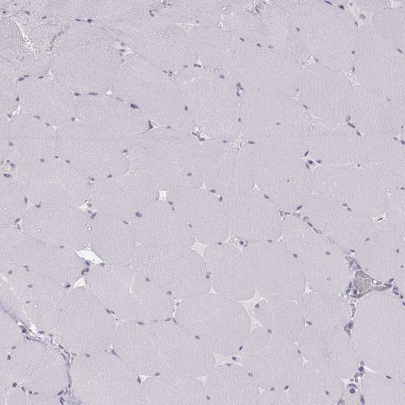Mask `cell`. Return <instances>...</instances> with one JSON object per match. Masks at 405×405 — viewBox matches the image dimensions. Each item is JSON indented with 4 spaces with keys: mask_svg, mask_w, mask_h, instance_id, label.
Here are the masks:
<instances>
[{
    "mask_svg": "<svg viewBox=\"0 0 405 405\" xmlns=\"http://www.w3.org/2000/svg\"><path fill=\"white\" fill-rule=\"evenodd\" d=\"M240 353L241 365L264 390H287L302 366V355L294 342L262 327L251 330Z\"/></svg>",
    "mask_w": 405,
    "mask_h": 405,
    "instance_id": "cell-16",
    "label": "cell"
},
{
    "mask_svg": "<svg viewBox=\"0 0 405 405\" xmlns=\"http://www.w3.org/2000/svg\"><path fill=\"white\" fill-rule=\"evenodd\" d=\"M240 151L254 184L280 210L298 209L312 195V173L302 158L250 142Z\"/></svg>",
    "mask_w": 405,
    "mask_h": 405,
    "instance_id": "cell-9",
    "label": "cell"
},
{
    "mask_svg": "<svg viewBox=\"0 0 405 405\" xmlns=\"http://www.w3.org/2000/svg\"><path fill=\"white\" fill-rule=\"evenodd\" d=\"M144 322L166 320L175 310L174 299L145 277L136 272L132 285Z\"/></svg>",
    "mask_w": 405,
    "mask_h": 405,
    "instance_id": "cell-45",
    "label": "cell"
},
{
    "mask_svg": "<svg viewBox=\"0 0 405 405\" xmlns=\"http://www.w3.org/2000/svg\"><path fill=\"white\" fill-rule=\"evenodd\" d=\"M166 200L189 228L195 240L208 245L225 241L229 234L220 199L207 189L167 192Z\"/></svg>",
    "mask_w": 405,
    "mask_h": 405,
    "instance_id": "cell-29",
    "label": "cell"
},
{
    "mask_svg": "<svg viewBox=\"0 0 405 405\" xmlns=\"http://www.w3.org/2000/svg\"><path fill=\"white\" fill-rule=\"evenodd\" d=\"M23 112L58 127L73 121L77 113V97L53 77L23 80L19 86Z\"/></svg>",
    "mask_w": 405,
    "mask_h": 405,
    "instance_id": "cell-34",
    "label": "cell"
},
{
    "mask_svg": "<svg viewBox=\"0 0 405 405\" xmlns=\"http://www.w3.org/2000/svg\"><path fill=\"white\" fill-rule=\"evenodd\" d=\"M138 245L130 221L99 212L91 216L90 246L104 262L130 265Z\"/></svg>",
    "mask_w": 405,
    "mask_h": 405,
    "instance_id": "cell-39",
    "label": "cell"
},
{
    "mask_svg": "<svg viewBox=\"0 0 405 405\" xmlns=\"http://www.w3.org/2000/svg\"><path fill=\"white\" fill-rule=\"evenodd\" d=\"M173 78L188 113L203 133L226 143L238 137L240 91L231 82L195 64Z\"/></svg>",
    "mask_w": 405,
    "mask_h": 405,
    "instance_id": "cell-5",
    "label": "cell"
},
{
    "mask_svg": "<svg viewBox=\"0 0 405 405\" xmlns=\"http://www.w3.org/2000/svg\"><path fill=\"white\" fill-rule=\"evenodd\" d=\"M78 357L72 378L75 392L83 402L143 404L139 374L116 354L102 351Z\"/></svg>",
    "mask_w": 405,
    "mask_h": 405,
    "instance_id": "cell-13",
    "label": "cell"
},
{
    "mask_svg": "<svg viewBox=\"0 0 405 405\" xmlns=\"http://www.w3.org/2000/svg\"><path fill=\"white\" fill-rule=\"evenodd\" d=\"M241 133L248 142L301 157L308 152L312 122L298 98L267 92L240 94Z\"/></svg>",
    "mask_w": 405,
    "mask_h": 405,
    "instance_id": "cell-3",
    "label": "cell"
},
{
    "mask_svg": "<svg viewBox=\"0 0 405 405\" xmlns=\"http://www.w3.org/2000/svg\"><path fill=\"white\" fill-rule=\"evenodd\" d=\"M26 198L17 179L1 174V226L13 225L23 219L28 209Z\"/></svg>",
    "mask_w": 405,
    "mask_h": 405,
    "instance_id": "cell-46",
    "label": "cell"
},
{
    "mask_svg": "<svg viewBox=\"0 0 405 405\" xmlns=\"http://www.w3.org/2000/svg\"><path fill=\"white\" fill-rule=\"evenodd\" d=\"M300 213L313 227L342 249L356 250L374 225L372 218L315 193L300 208Z\"/></svg>",
    "mask_w": 405,
    "mask_h": 405,
    "instance_id": "cell-27",
    "label": "cell"
},
{
    "mask_svg": "<svg viewBox=\"0 0 405 405\" xmlns=\"http://www.w3.org/2000/svg\"><path fill=\"white\" fill-rule=\"evenodd\" d=\"M258 404H291L287 390H264L260 394Z\"/></svg>",
    "mask_w": 405,
    "mask_h": 405,
    "instance_id": "cell-52",
    "label": "cell"
},
{
    "mask_svg": "<svg viewBox=\"0 0 405 405\" xmlns=\"http://www.w3.org/2000/svg\"><path fill=\"white\" fill-rule=\"evenodd\" d=\"M115 354L138 374L206 376L215 366L214 353L176 322H125L112 343Z\"/></svg>",
    "mask_w": 405,
    "mask_h": 405,
    "instance_id": "cell-1",
    "label": "cell"
},
{
    "mask_svg": "<svg viewBox=\"0 0 405 405\" xmlns=\"http://www.w3.org/2000/svg\"><path fill=\"white\" fill-rule=\"evenodd\" d=\"M229 234L246 242L278 240L283 219L280 209L260 190L221 197Z\"/></svg>",
    "mask_w": 405,
    "mask_h": 405,
    "instance_id": "cell-25",
    "label": "cell"
},
{
    "mask_svg": "<svg viewBox=\"0 0 405 405\" xmlns=\"http://www.w3.org/2000/svg\"><path fill=\"white\" fill-rule=\"evenodd\" d=\"M242 251L255 290L262 297L293 301L303 295L307 283L304 274L283 241L247 242Z\"/></svg>",
    "mask_w": 405,
    "mask_h": 405,
    "instance_id": "cell-17",
    "label": "cell"
},
{
    "mask_svg": "<svg viewBox=\"0 0 405 405\" xmlns=\"http://www.w3.org/2000/svg\"><path fill=\"white\" fill-rule=\"evenodd\" d=\"M203 184L221 197L254 189L255 184L240 151L228 143L209 139L201 144Z\"/></svg>",
    "mask_w": 405,
    "mask_h": 405,
    "instance_id": "cell-31",
    "label": "cell"
},
{
    "mask_svg": "<svg viewBox=\"0 0 405 405\" xmlns=\"http://www.w3.org/2000/svg\"><path fill=\"white\" fill-rule=\"evenodd\" d=\"M130 265L174 299L208 292L211 288L203 257L191 247H153L139 244Z\"/></svg>",
    "mask_w": 405,
    "mask_h": 405,
    "instance_id": "cell-12",
    "label": "cell"
},
{
    "mask_svg": "<svg viewBox=\"0 0 405 405\" xmlns=\"http://www.w3.org/2000/svg\"><path fill=\"white\" fill-rule=\"evenodd\" d=\"M107 27L133 53L164 71L177 73L198 60L186 29L153 11Z\"/></svg>",
    "mask_w": 405,
    "mask_h": 405,
    "instance_id": "cell-7",
    "label": "cell"
},
{
    "mask_svg": "<svg viewBox=\"0 0 405 405\" xmlns=\"http://www.w3.org/2000/svg\"><path fill=\"white\" fill-rule=\"evenodd\" d=\"M136 272L130 265L103 262L88 272V289L118 319L125 322H144L132 285Z\"/></svg>",
    "mask_w": 405,
    "mask_h": 405,
    "instance_id": "cell-32",
    "label": "cell"
},
{
    "mask_svg": "<svg viewBox=\"0 0 405 405\" xmlns=\"http://www.w3.org/2000/svg\"><path fill=\"white\" fill-rule=\"evenodd\" d=\"M404 230L386 220L374 223L368 235L356 249L361 266L376 279L394 278L404 290Z\"/></svg>",
    "mask_w": 405,
    "mask_h": 405,
    "instance_id": "cell-28",
    "label": "cell"
},
{
    "mask_svg": "<svg viewBox=\"0 0 405 405\" xmlns=\"http://www.w3.org/2000/svg\"><path fill=\"white\" fill-rule=\"evenodd\" d=\"M203 257L211 287L217 294L239 301L254 296L255 288L242 251L224 241L208 245Z\"/></svg>",
    "mask_w": 405,
    "mask_h": 405,
    "instance_id": "cell-33",
    "label": "cell"
},
{
    "mask_svg": "<svg viewBox=\"0 0 405 405\" xmlns=\"http://www.w3.org/2000/svg\"><path fill=\"white\" fill-rule=\"evenodd\" d=\"M192 23L197 25L215 27L220 25L226 1H185Z\"/></svg>",
    "mask_w": 405,
    "mask_h": 405,
    "instance_id": "cell-48",
    "label": "cell"
},
{
    "mask_svg": "<svg viewBox=\"0 0 405 405\" xmlns=\"http://www.w3.org/2000/svg\"><path fill=\"white\" fill-rule=\"evenodd\" d=\"M141 396L143 404H207L204 384L182 375L149 376L142 382Z\"/></svg>",
    "mask_w": 405,
    "mask_h": 405,
    "instance_id": "cell-42",
    "label": "cell"
},
{
    "mask_svg": "<svg viewBox=\"0 0 405 405\" xmlns=\"http://www.w3.org/2000/svg\"><path fill=\"white\" fill-rule=\"evenodd\" d=\"M354 58L361 86L386 97L404 102V57L375 27H360Z\"/></svg>",
    "mask_w": 405,
    "mask_h": 405,
    "instance_id": "cell-18",
    "label": "cell"
},
{
    "mask_svg": "<svg viewBox=\"0 0 405 405\" xmlns=\"http://www.w3.org/2000/svg\"><path fill=\"white\" fill-rule=\"evenodd\" d=\"M354 89L340 72L322 64L303 69L298 99L316 118L339 123L350 120Z\"/></svg>",
    "mask_w": 405,
    "mask_h": 405,
    "instance_id": "cell-24",
    "label": "cell"
},
{
    "mask_svg": "<svg viewBox=\"0 0 405 405\" xmlns=\"http://www.w3.org/2000/svg\"><path fill=\"white\" fill-rule=\"evenodd\" d=\"M281 237L314 291L336 294L346 288L350 271L343 249L293 215L283 218Z\"/></svg>",
    "mask_w": 405,
    "mask_h": 405,
    "instance_id": "cell-10",
    "label": "cell"
},
{
    "mask_svg": "<svg viewBox=\"0 0 405 405\" xmlns=\"http://www.w3.org/2000/svg\"><path fill=\"white\" fill-rule=\"evenodd\" d=\"M10 125L6 114L0 115V159L1 162L6 160L11 147Z\"/></svg>",
    "mask_w": 405,
    "mask_h": 405,
    "instance_id": "cell-51",
    "label": "cell"
},
{
    "mask_svg": "<svg viewBox=\"0 0 405 405\" xmlns=\"http://www.w3.org/2000/svg\"><path fill=\"white\" fill-rule=\"evenodd\" d=\"M123 58L115 42L82 46L55 58L52 74L72 91L105 94L111 90Z\"/></svg>",
    "mask_w": 405,
    "mask_h": 405,
    "instance_id": "cell-19",
    "label": "cell"
},
{
    "mask_svg": "<svg viewBox=\"0 0 405 405\" xmlns=\"http://www.w3.org/2000/svg\"><path fill=\"white\" fill-rule=\"evenodd\" d=\"M10 125V148L23 165L57 155V131L51 125L24 112L14 116Z\"/></svg>",
    "mask_w": 405,
    "mask_h": 405,
    "instance_id": "cell-41",
    "label": "cell"
},
{
    "mask_svg": "<svg viewBox=\"0 0 405 405\" xmlns=\"http://www.w3.org/2000/svg\"><path fill=\"white\" fill-rule=\"evenodd\" d=\"M404 102L361 86L354 89L350 113L353 126L363 134L404 137Z\"/></svg>",
    "mask_w": 405,
    "mask_h": 405,
    "instance_id": "cell-36",
    "label": "cell"
},
{
    "mask_svg": "<svg viewBox=\"0 0 405 405\" xmlns=\"http://www.w3.org/2000/svg\"><path fill=\"white\" fill-rule=\"evenodd\" d=\"M374 27L395 47L404 48V12L399 9L380 11L373 16Z\"/></svg>",
    "mask_w": 405,
    "mask_h": 405,
    "instance_id": "cell-47",
    "label": "cell"
},
{
    "mask_svg": "<svg viewBox=\"0 0 405 405\" xmlns=\"http://www.w3.org/2000/svg\"><path fill=\"white\" fill-rule=\"evenodd\" d=\"M16 179L33 205L79 207L88 199L89 179L60 157L27 162L18 167Z\"/></svg>",
    "mask_w": 405,
    "mask_h": 405,
    "instance_id": "cell-21",
    "label": "cell"
},
{
    "mask_svg": "<svg viewBox=\"0 0 405 405\" xmlns=\"http://www.w3.org/2000/svg\"><path fill=\"white\" fill-rule=\"evenodd\" d=\"M206 376L207 404H258L259 387L242 365L215 366Z\"/></svg>",
    "mask_w": 405,
    "mask_h": 405,
    "instance_id": "cell-40",
    "label": "cell"
},
{
    "mask_svg": "<svg viewBox=\"0 0 405 405\" xmlns=\"http://www.w3.org/2000/svg\"><path fill=\"white\" fill-rule=\"evenodd\" d=\"M19 89L14 82L5 76L1 77V112L5 114L13 112L18 105Z\"/></svg>",
    "mask_w": 405,
    "mask_h": 405,
    "instance_id": "cell-50",
    "label": "cell"
},
{
    "mask_svg": "<svg viewBox=\"0 0 405 405\" xmlns=\"http://www.w3.org/2000/svg\"><path fill=\"white\" fill-rule=\"evenodd\" d=\"M139 245L153 247H191L189 228L166 200H158L130 221Z\"/></svg>",
    "mask_w": 405,
    "mask_h": 405,
    "instance_id": "cell-37",
    "label": "cell"
},
{
    "mask_svg": "<svg viewBox=\"0 0 405 405\" xmlns=\"http://www.w3.org/2000/svg\"><path fill=\"white\" fill-rule=\"evenodd\" d=\"M91 216L79 207L33 205L22 219V229L42 242L80 250L90 245Z\"/></svg>",
    "mask_w": 405,
    "mask_h": 405,
    "instance_id": "cell-23",
    "label": "cell"
},
{
    "mask_svg": "<svg viewBox=\"0 0 405 405\" xmlns=\"http://www.w3.org/2000/svg\"><path fill=\"white\" fill-rule=\"evenodd\" d=\"M356 162L389 194L404 184V146L395 136L363 134Z\"/></svg>",
    "mask_w": 405,
    "mask_h": 405,
    "instance_id": "cell-35",
    "label": "cell"
},
{
    "mask_svg": "<svg viewBox=\"0 0 405 405\" xmlns=\"http://www.w3.org/2000/svg\"><path fill=\"white\" fill-rule=\"evenodd\" d=\"M2 277L36 324L47 329L56 325L68 295L65 285L21 268Z\"/></svg>",
    "mask_w": 405,
    "mask_h": 405,
    "instance_id": "cell-30",
    "label": "cell"
},
{
    "mask_svg": "<svg viewBox=\"0 0 405 405\" xmlns=\"http://www.w3.org/2000/svg\"><path fill=\"white\" fill-rule=\"evenodd\" d=\"M302 70L299 60L246 42L241 51L226 53L219 76L240 91L256 90L294 97Z\"/></svg>",
    "mask_w": 405,
    "mask_h": 405,
    "instance_id": "cell-11",
    "label": "cell"
},
{
    "mask_svg": "<svg viewBox=\"0 0 405 405\" xmlns=\"http://www.w3.org/2000/svg\"><path fill=\"white\" fill-rule=\"evenodd\" d=\"M0 232L1 276L21 268L66 285L83 275L85 263L74 250L31 238L12 225L1 226Z\"/></svg>",
    "mask_w": 405,
    "mask_h": 405,
    "instance_id": "cell-14",
    "label": "cell"
},
{
    "mask_svg": "<svg viewBox=\"0 0 405 405\" xmlns=\"http://www.w3.org/2000/svg\"><path fill=\"white\" fill-rule=\"evenodd\" d=\"M55 326L62 345L82 354L104 351L116 329L113 315L84 287L68 293Z\"/></svg>",
    "mask_w": 405,
    "mask_h": 405,
    "instance_id": "cell-15",
    "label": "cell"
},
{
    "mask_svg": "<svg viewBox=\"0 0 405 405\" xmlns=\"http://www.w3.org/2000/svg\"><path fill=\"white\" fill-rule=\"evenodd\" d=\"M76 118L97 138L125 154L142 134L153 127L137 109L105 94L77 96Z\"/></svg>",
    "mask_w": 405,
    "mask_h": 405,
    "instance_id": "cell-20",
    "label": "cell"
},
{
    "mask_svg": "<svg viewBox=\"0 0 405 405\" xmlns=\"http://www.w3.org/2000/svg\"><path fill=\"white\" fill-rule=\"evenodd\" d=\"M159 190L129 172L90 184L88 199L96 212L131 221L159 199Z\"/></svg>",
    "mask_w": 405,
    "mask_h": 405,
    "instance_id": "cell-26",
    "label": "cell"
},
{
    "mask_svg": "<svg viewBox=\"0 0 405 405\" xmlns=\"http://www.w3.org/2000/svg\"><path fill=\"white\" fill-rule=\"evenodd\" d=\"M390 194L385 211L387 220L404 230V190L401 187Z\"/></svg>",
    "mask_w": 405,
    "mask_h": 405,
    "instance_id": "cell-49",
    "label": "cell"
},
{
    "mask_svg": "<svg viewBox=\"0 0 405 405\" xmlns=\"http://www.w3.org/2000/svg\"><path fill=\"white\" fill-rule=\"evenodd\" d=\"M57 156L93 181L129 171L126 155L95 136L84 124L71 121L58 127Z\"/></svg>",
    "mask_w": 405,
    "mask_h": 405,
    "instance_id": "cell-22",
    "label": "cell"
},
{
    "mask_svg": "<svg viewBox=\"0 0 405 405\" xmlns=\"http://www.w3.org/2000/svg\"><path fill=\"white\" fill-rule=\"evenodd\" d=\"M362 136L353 126L315 118L312 120L308 151L320 165L356 162Z\"/></svg>",
    "mask_w": 405,
    "mask_h": 405,
    "instance_id": "cell-38",
    "label": "cell"
},
{
    "mask_svg": "<svg viewBox=\"0 0 405 405\" xmlns=\"http://www.w3.org/2000/svg\"><path fill=\"white\" fill-rule=\"evenodd\" d=\"M384 1H355L357 5L365 11H378L384 4Z\"/></svg>",
    "mask_w": 405,
    "mask_h": 405,
    "instance_id": "cell-53",
    "label": "cell"
},
{
    "mask_svg": "<svg viewBox=\"0 0 405 405\" xmlns=\"http://www.w3.org/2000/svg\"><path fill=\"white\" fill-rule=\"evenodd\" d=\"M295 23L311 55L321 64L339 72L351 68L357 29L348 12L325 2L302 1Z\"/></svg>",
    "mask_w": 405,
    "mask_h": 405,
    "instance_id": "cell-8",
    "label": "cell"
},
{
    "mask_svg": "<svg viewBox=\"0 0 405 405\" xmlns=\"http://www.w3.org/2000/svg\"><path fill=\"white\" fill-rule=\"evenodd\" d=\"M365 182L364 173L357 163L320 165L312 173L313 192L351 208Z\"/></svg>",
    "mask_w": 405,
    "mask_h": 405,
    "instance_id": "cell-43",
    "label": "cell"
},
{
    "mask_svg": "<svg viewBox=\"0 0 405 405\" xmlns=\"http://www.w3.org/2000/svg\"><path fill=\"white\" fill-rule=\"evenodd\" d=\"M175 322L222 356L240 352L251 330L249 315L239 301L209 292L181 300Z\"/></svg>",
    "mask_w": 405,
    "mask_h": 405,
    "instance_id": "cell-6",
    "label": "cell"
},
{
    "mask_svg": "<svg viewBox=\"0 0 405 405\" xmlns=\"http://www.w3.org/2000/svg\"><path fill=\"white\" fill-rule=\"evenodd\" d=\"M111 91L155 127L190 132L196 128L174 78L133 53L123 57Z\"/></svg>",
    "mask_w": 405,
    "mask_h": 405,
    "instance_id": "cell-4",
    "label": "cell"
},
{
    "mask_svg": "<svg viewBox=\"0 0 405 405\" xmlns=\"http://www.w3.org/2000/svg\"><path fill=\"white\" fill-rule=\"evenodd\" d=\"M254 314L261 327L293 342L304 328V319L292 300L264 298L254 306Z\"/></svg>",
    "mask_w": 405,
    "mask_h": 405,
    "instance_id": "cell-44",
    "label": "cell"
},
{
    "mask_svg": "<svg viewBox=\"0 0 405 405\" xmlns=\"http://www.w3.org/2000/svg\"><path fill=\"white\" fill-rule=\"evenodd\" d=\"M192 132L155 127L142 134L126 154L129 172L159 191L200 188L201 144Z\"/></svg>",
    "mask_w": 405,
    "mask_h": 405,
    "instance_id": "cell-2",
    "label": "cell"
}]
</instances>
